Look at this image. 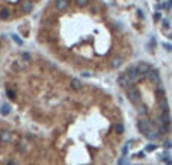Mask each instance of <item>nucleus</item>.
I'll return each instance as SVG.
<instances>
[{
	"label": "nucleus",
	"instance_id": "f257e3e1",
	"mask_svg": "<svg viewBox=\"0 0 172 165\" xmlns=\"http://www.w3.org/2000/svg\"><path fill=\"white\" fill-rule=\"evenodd\" d=\"M127 97H128V100H130L131 103H134V105H137V103L141 102V92H139V89H137L136 86H130V88L127 89Z\"/></svg>",
	"mask_w": 172,
	"mask_h": 165
},
{
	"label": "nucleus",
	"instance_id": "f03ea898",
	"mask_svg": "<svg viewBox=\"0 0 172 165\" xmlns=\"http://www.w3.org/2000/svg\"><path fill=\"white\" fill-rule=\"evenodd\" d=\"M125 74H127V77H128L131 82H136L137 79L144 77V76L139 73V70H137V65H131V67H128V68H127V71H125Z\"/></svg>",
	"mask_w": 172,
	"mask_h": 165
},
{
	"label": "nucleus",
	"instance_id": "7ed1b4c3",
	"mask_svg": "<svg viewBox=\"0 0 172 165\" xmlns=\"http://www.w3.org/2000/svg\"><path fill=\"white\" fill-rule=\"evenodd\" d=\"M137 129H139L141 133H144V135L147 136V135L153 130V129H151V121H150V120H145V118H144V120H139V121H137Z\"/></svg>",
	"mask_w": 172,
	"mask_h": 165
},
{
	"label": "nucleus",
	"instance_id": "20e7f679",
	"mask_svg": "<svg viewBox=\"0 0 172 165\" xmlns=\"http://www.w3.org/2000/svg\"><path fill=\"white\" fill-rule=\"evenodd\" d=\"M118 85H119V86H122V88H125V89H128L130 86H133V82L127 77V74H125V73H122V74L118 77Z\"/></svg>",
	"mask_w": 172,
	"mask_h": 165
},
{
	"label": "nucleus",
	"instance_id": "39448f33",
	"mask_svg": "<svg viewBox=\"0 0 172 165\" xmlns=\"http://www.w3.org/2000/svg\"><path fill=\"white\" fill-rule=\"evenodd\" d=\"M137 70H139V73H141L142 76H148L150 71H151V65L147 64V62H139V64H137Z\"/></svg>",
	"mask_w": 172,
	"mask_h": 165
},
{
	"label": "nucleus",
	"instance_id": "423d86ee",
	"mask_svg": "<svg viewBox=\"0 0 172 165\" xmlns=\"http://www.w3.org/2000/svg\"><path fill=\"white\" fill-rule=\"evenodd\" d=\"M148 77L151 79V82H153L154 85H157V88L160 86L162 80H160V74H159V71H157V70H151V71H150V74H148Z\"/></svg>",
	"mask_w": 172,
	"mask_h": 165
},
{
	"label": "nucleus",
	"instance_id": "0eeeda50",
	"mask_svg": "<svg viewBox=\"0 0 172 165\" xmlns=\"http://www.w3.org/2000/svg\"><path fill=\"white\" fill-rule=\"evenodd\" d=\"M159 124H163V126L169 127V124H171V115H169V112H162V115L159 117Z\"/></svg>",
	"mask_w": 172,
	"mask_h": 165
},
{
	"label": "nucleus",
	"instance_id": "6e6552de",
	"mask_svg": "<svg viewBox=\"0 0 172 165\" xmlns=\"http://www.w3.org/2000/svg\"><path fill=\"white\" fill-rule=\"evenodd\" d=\"M159 106H160L162 112H169V106H168V100H166V97L159 99Z\"/></svg>",
	"mask_w": 172,
	"mask_h": 165
},
{
	"label": "nucleus",
	"instance_id": "1a4fd4ad",
	"mask_svg": "<svg viewBox=\"0 0 172 165\" xmlns=\"http://www.w3.org/2000/svg\"><path fill=\"white\" fill-rule=\"evenodd\" d=\"M0 141H2V143H11V141H12V135H11L9 132H6V130L0 132Z\"/></svg>",
	"mask_w": 172,
	"mask_h": 165
},
{
	"label": "nucleus",
	"instance_id": "9d476101",
	"mask_svg": "<svg viewBox=\"0 0 172 165\" xmlns=\"http://www.w3.org/2000/svg\"><path fill=\"white\" fill-rule=\"evenodd\" d=\"M68 8V0H56V9L57 11H65Z\"/></svg>",
	"mask_w": 172,
	"mask_h": 165
},
{
	"label": "nucleus",
	"instance_id": "9b49d317",
	"mask_svg": "<svg viewBox=\"0 0 172 165\" xmlns=\"http://www.w3.org/2000/svg\"><path fill=\"white\" fill-rule=\"evenodd\" d=\"M71 88L76 89V91H80V89H82V83H80V80H79V79H73V80H71Z\"/></svg>",
	"mask_w": 172,
	"mask_h": 165
},
{
	"label": "nucleus",
	"instance_id": "f8f14e48",
	"mask_svg": "<svg viewBox=\"0 0 172 165\" xmlns=\"http://www.w3.org/2000/svg\"><path fill=\"white\" fill-rule=\"evenodd\" d=\"M121 64H122V59H121V58H113V59H112V62H110L112 68H119V67H121Z\"/></svg>",
	"mask_w": 172,
	"mask_h": 165
},
{
	"label": "nucleus",
	"instance_id": "ddd939ff",
	"mask_svg": "<svg viewBox=\"0 0 172 165\" xmlns=\"http://www.w3.org/2000/svg\"><path fill=\"white\" fill-rule=\"evenodd\" d=\"M32 9H33V5H32L30 2H24V3H23V12L29 14V12H30Z\"/></svg>",
	"mask_w": 172,
	"mask_h": 165
},
{
	"label": "nucleus",
	"instance_id": "4468645a",
	"mask_svg": "<svg viewBox=\"0 0 172 165\" xmlns=\"http://www.w3.org/2000/svg\"><path fill=\"white\" fill-rule=\"evenodd\" d=\"M9 112H11V108H9L8 105H2V108H0V114H2V115H9Z\"/></svg>",
	"mask_w": 172,
	"mask_h": 165
},
{
	"label": "nucleus",
	"instance_id": "2eb2a0df",
	"mask_svg": "<svg viewBox=\"0 0 172 165\" xmlns=\"http://www.w3.org/2000/svg\"><path fill=\"white\" fill-rule=\"evenodd\" d=\"M0 18L2 20H8L9 18V11L8 9H2L0 11Z\"/></svg>",
	"mask_w": 172,
	"mask_h": 165
},
{
	"label": "nucleus",
	"instance_id": "dca6fc26",
	"mask_svg": "<svg viewBox=\"0 0 172 165\" xmlns=\"http://www.w3.org/2000/svg\"><path fill=\"white\" fill-rule=\"evenodd\" d=\"M12 68L17 70V71H20V70H23V65L20 64V61H14L12 62Z\"/></svg>",
	"mask_w": 172,
	"mask_h": 165
},
{
	"label": "nucleus",
	"instance_id": "f3484780",
	"mask_svg": "<svg viewBox=\"0 0 172 165\" xmlns=\"http://www.w3.org/2000/svg\"><path fill=\"white\" fill-rule=\"evenodd\" d=\"M157 136H159V135H157V132H154V130H151V132L147 135V138H148V139H151V141L157 139Z\"/></svg>",
	"mask_w": 172,
	"mask_h": 165
},
{
	"label": "nucleus",
	"instance_id": "a211bd4d",
	"mask_svg": "<svg viewBox=\"0 0 172 165\" xmlns=\"http://www.w3.org/2000/svg\"><path fill=\"white\" fill-rule=\"evenodd\" d=\"M11 36H12V39H14V41H15L18 45H21V44H23V39H21L18 35H15V33H14V35H11Z\"/></svg>",
	"mask_w": 172,
	"mask_h": 165
},
{
	"label": "nucleus",
	"instance_id": "6ab92c4d",
	"mask_svg": "<svg viewBox=\"0 0 172 165\" xmlns=\"http://www.w3.org/2000/svg\"><path fill=\"white\" fill-rule=\"evenodd\" d=\"M115 129H116V132H118V133H124V124H121V123H118Z\"/></svg>",
	"mask_w": 172,
	"mask_h": 165
},
{
	"label": "nucleus",
	"instance_id": "aec40b11",
	"mask_svg": "<svg viewBox=\"0 0 172 165\" xmlns=\"http://www.w3.org/2000/svg\"><path fill=\"white\" fill-rule=\"evenodd\" d=\"M76 3L79 5V6H82V8H85L88 3H89V0H76Z\"/></svg>",
	"mask_w": 172,
	"mask_h": 165
},
{
	"label": "nucleus",
	"instance_id": "412c9836",
	"mask_svg": "<svg viewBox=\"0 0 172 165\" xmlns=\"http://www.w3.org/2000/svg\"><path fill=\"white\" fill-rule=\"evenodd\" d=\"M6 96H8L9 99H15V92H14L12 89H9V88L6 89Z\"/></svg>",
	"mask_w": 172,
	"mask_h": 165
},
{
	"label": "nucleus",
	"instance_id": "4be33fe9",
	"mask_svg": "<svg viewBox=\"0 0 172 165\" xmlns=\"http://www.w3.org/2000/svg\"><path fill=\"white\" fill-rule=\"evenodd\" d=\"M21 61H26V62L30 61V55H29V53H23V55H21Z\"/></svg>",
	"mask_w": 172,
	"mask_h": 165
},
{
	"label": "nucleus",
	"instance_id": "5701e85b",
	"mask_svg": "<svg viewBox=\"0 0 172 165\" xmlns=\"http://www.w3.org/2000/svg\"><path fill=\"white\" fill-rule=\"evenodd\" d=\"M118 165H127V158H125V156H122V158L118 161Z\"/></svg>",
	"mask_w": 172,
	"mask_h": 165
},
{
	"label": "nucleus",
	"instance_id": "b1692460",
	"mask_svg": "<svg viewBox=\"0 0 172 165\" xmlns=\"http://www.w3.org/2000/svg\"><path fill=\"white\" fill-rule=\"evenodd\" d=\"M153 150H156V146L154 144H148L147 146V152H153Z\"/></svg>",
	"mask_w": 172,
	"mask_h": 165
},
{
	"label": "nucleus",
	"instance_id": "393cba45",
	"mask_svg": "<svg viewBox=\"0 0 172 165\" xmlns=\"http://www.w3.org/2000/svg\"><path fill=\"white\" fill-rule=\"evenodd\" d=\"M127 153H128V144H125V146L122 147V155L127 156Z\"/></svg>",
	"mask_w": 172,
	"mask_h": 165
},
{
	"label": "nucleus",
	"instance_id": "a878e982",
	"mask_svg": "<svg viewBox=\"0 0 172 165\" xmlns=\"http://www.w3.org/2000/svg\"><path fill=\"white\" fill-rule=\"evenodd\" d=\"M163 47H165L168 52H171V50H172V45H171V44H168V42H165V44H163Z\"/></svg>",
	"mask_w": 172,
	"mask_h": 165
},
{
	"label": "nucleus",
	"instance_id": "bb28decb",
	"mask_svg": "<svg viewBox=\"0 0 172 165\" xmlns=\"http://www.w3.org/2000/svg\"><path fill=\"white\" fill-rule=\"evenodd\" d=\"M154 45H156V39L151 38V41H150V47H154Z\"/></svg>",
	"mask_w": 172,
	"mask_h": 165
},
{
	"label": "nucleus",
	"instance_id": "cd10ccee",
	"mask_svg": "<svg viewBox=\"0 0 172 165\" xmlns=\"http://www.w3.org/2000/svg\"><path fill=\"white\" fill-rule=\"evenodd\" d=\"M163 26H165V27H169V21H168V20H163Z\"/></svg>",
	"mask_w": 172,
	"mask_h": 165
},
{
	"label": "nucleus",
	"instance_id": "c85d7f7f",
	"mask_svg": "<svg viewBox=\"0 0 172 165\" xmlns=\"http://www.w3.org/2000/svg\"><path fill=\"white\" fill-rule=\"evenodd\" d=\"M137 158H145V153H144V152H141V153H137Z\"/></svg>",
	"mask_w": 172,
	"mask_h": 165
},
{
	"label": "nucleus",
	"instance_id": "c756f323",
	"mask_svg": "<svg viewBox=\"0 0 172 165\" xmlns=\"http://www.w3.org/2000/svg\"><path fill=\"white\" fill-rule=\"evenodd\" d=\"M165 147H166V149H169V147H171V143H169V141H166V143H165Z\"/></svg>",
	"mask_w": 172,
	"mask_h": 165
},
{
	"label": "nucleus",
	"instance_id": "7c9ffc66",
	"mask_svg": "<svg viewBox=\"0 0 172 165\" xmlns=\"http://www.w3.org/2000/svg\"><path fill=\"white\" fill-rule=\"evenodd\" d=\"M8 165H15V162H14V161H11V162H8Z\"/></svg>",
	"mask_w": 172,
	"mask_h": 165
},
{
	"label": "nucleus",
	"instance_id": "2f4dec72",
	"mask_svg": "<svg viewBox=\"0 0 172 165\" xmlns=\"http://www.w3.org/2000/svg\"><path fill=\"white\" fill-rule=\"evenodd\" d=\"M168 165H172V161H168Z\"/></svg>",
	"mask_w": 172,
	"mask_h": 165
}]
</instances>
